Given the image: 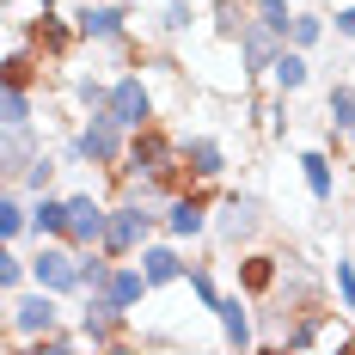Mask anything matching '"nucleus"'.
Here are the masks:
<instances>
[{
	"mask_svg": "<svg viewBox=\"0 0 355 355\" xmlns=\"http://www.w3.org/2000/svg\"><path fill=\"white\" fill-rule=\"evenodd\" d=\"M105 294L123 306V313H135L147 294H153V282H147V270L141 263H129V257H116V270H110V282H105Z\"/></svg>",
	"mask_w": 355,
	"mask_h": 355,
	"instance_id": "obj_13",
	"label": "nucleus"
},
{
	"mask_svg": "<svg viewBox=\"0 0 355 355\" xmlns=\"http://www.w3.org/2000/svg\"><path fill=\"white\" fill-rule=\"evenodd\" d=\"M214 319H220V337L233 343V349H251L257 343V324H251V294H220V306H214Z\"/></svg>",
	"mask_w": 355,
	"mask_h": 355,
	"instance_id": "obj_11",
	"label": "nucleus"
},
{
	"mask_svg": "<svg viewBox=\"0 0 355 355\" xmlns=\"http://www.w3.org/2000/svg\"><path fill=\"white\" fill-rule=\"evenodd\" d=\"M19 37L31 43L49 68H68V55L80 49V25H73V19H62L55 6H37V19H31V25H19Z\"/></svg>",
	"mask_w": 355,
	"mask_h": 355,
	"instance_id": "obj_3",
	"label": "nucleus"
},
{
	"mask_svg": "<svg viewBox=\"0 0 355 355\" xmlns=\"http://www.w3.org/2000/svg\"><path fill=\"white\" fill-rule=\"evenodd\" d=\"M25 282H31V257H19V251L0 239V294H19Z\"/></svg>",
	"mask_w": 355,
	"mask_h": 355,
	"instance_id": "obj_23",
	"label": "nucleus"
},
{
	"mask_svg": "<svg viewBox=\"0 0 355 355\" xmlns=\"http://www.w3.org/2000/svg\"><path fill=\"white\" fill-rule=\"evenodd\" d=\"M73 98L86 110H105V98H110V80H98V73H73Z\"/></svg>",
	"mask_w": 355,
	"mask_h": 355,
	"instance_id": "obj_28",
	"label": "nucleus"
},
{
	"mask_svg": "<svg viewBox=\"0 0 355 355\" xmlns=\"http://www.w3.org/2000/svg\"><path fill=\"white\" fill-rule=\"evenodd\" d=\"M184 166H190L196 184H220L227 178V147L214 135H184Z\"/></svg>",
	"mask_w": 355,
	"mask_h": 355,
	"instance_id": "obj_12",
	"label": "nucleus"
},
{
	"mask_svg": "<svg viewBox=\"0 0 355 355\" xmlns=\"http://www.w3.org/2000/svg\"><path fill=\"white\" fill-rule=\"evenodd\" d=\"M19 233H31V209H25V196H19V184H6V196H0V239L12 245Z\"/></svg>",
	"mask_w": 355,
	"mask_h": 355,
	"instance_id": "obj_21",
	"label": "nucleus"
},
{
	"mask_svg": "<svg viewBox=\"0 0 355 355\" xmlns=\"http://www.w3.org/2000/svg\"><path fill=\"white\" fill-rule=\"evenodd\" d=\"M337 37H343V43H355V6H343V12H337Z\"/></svg>",
	"mask_w": 355,
	"mask_h": 355,
	"instance_id": "obj_30",
	"label": "nucleus"
},
{
	"mask_svg": "<svg viewBox=\"0 0 355 355\" xmlns=\"http://www.w3.org/2000/svg\"><path fill=\"white\" fill-rule=\"evenodd\" d=\"M331 282H337V300H343V313L355 319V257H337V270H331Z\"/></svg>",
	"mask_w": 355,
	"mask_h": 355,
	"instance_id": "obj_29",
	"label": "nucleus"
},
{
	"mask_svg": "<svg viewBox=\"0 0 355 355\" xmlns=\"http://www.w3.org/2000/svg\"><path fill=\"white\" fill-rule=\"evenodd\" d=\"M31 239H68V196L43 190L31 202Z\"/></svg>",
	"mask_w": 355,
	"mask_h": 355,
	"instance_id": "obj_14",
	"label": "nucleus"
},
{
	"mask_svg": "<svg viewBox=\"0 0 355 355\" xmlns=\"http://www.w3.org/2000/svg\"><path fill=\"white\" fill-rule=\"evenodd\" d=\"M0 123H6V129H12V123H37V86H19V80H6Z\"/></svg>",
	"mask_w": 355,
	"mask_h": 355,
	"instance_id": "obj_19",
	"label": "nucleus"
},
{
	"mask_svg": "<svg viewBox=\"0 0 355 355\" xmlns=\"http://www.w3.org/2000/svg\"><path fill=\"white\" fill-rule=\"evenodd\" d=\"M288 43H294V49H319V43H324V12H294Z\"/></svg>",
	"mask_w": 355,
	"mask_h": 355,
	"instance_id": "obj_25",
	"label": "nucleus"
},
{
	"mask_svg": "<svg viewBox=\"0 0 355 355\" xmlns=\"http://www.w3.org/2000/svg\"><path fill=\"white\" fill-rule=\"evenodd\" d=\"M105 227H110V202H98L92 190L68 196V245H73V251L105 245Z\"/></svg>",
	"mask_w": 355,
	"mask_h": 355,
	"instance_id": "obj_7",
	"label": "nucleus"
},
{
	"mask_svg": "<svg viewBox=\"0 0 355 355\" xmlns=\"http://www.w3.org/2000/svg\"><path fill=\"white\" fill-rule=\"evenodd\" d=\"M282 43H288L282 31H270V25H257V19H251L245 37H239V73H245V80H270L276 55H282Z\"/></svg>",
	"mask_w": 355,
	"mask_h": 355,
	"instance_id": "obj_9",
	"label": "nucleus"
},
{
	"mask_svg": "<svg viewBox=\"0 0 355 355\" xmlns=\"http://www.w3.org/2000/svg\"><path fill=\"white\" fill-rule=\"evenodd\" d=\"M257 227H263V202H257L251 190H227L220 209H214V239L227 251H239V245H251Z\"/></svg>",
	"mask_w": 355,
	"mask_h": 355,
	"instance_id": "obj_5",
	"label": "nucleus"
},
{
	"mask_svg": "<svg viewBox=\"0 0 355 355\" xmlns=\"http://www.w3.org/2000/svg\"><path fill=\"white\" fill-rule=\"evenodd\" d=\"M153 209L147 202H135V196H123L116 209H110V227H105V251L110 257H141V245L153 239Z\"/></svg>",
	"mask_w": 355,
	"mask_h": 355,
	"instance_id": "obj_4",
	"label": "nucleus"
},
{
	"mask_svg": "<svg viewBox=\"0 0 355 355\" xmlns=\"http://www.w3.org/2000/svg\"><path fill=\"white\" fill-rule=\"evenodd\" d=\"M324 123H331L337 135H349V129H355V80H337V86H331V98H324Z\"/></svg>",
	"mask_w": 355,
	"mask_h": 355,
	"instance_id": "obj_20",
	"label": "nucleus"
},
{
	"mask_svg": "<svg viewBox=\"0 0 355 355\" xmlns=\"http://www.w3.org/2000/svg\"><path fill=\"white\" fill-rule=\"evenodd\" d=\"M37 6H55V0H37Z\"/></svg>",
	"mask_w": 355,
	"mask_h": 355,
	"instance_id": "obj_31",
	"label": "nucleus"
},
{
	"mask_svg": "<svg viewBox=\"0 0 355 355\" xmlns=\"http://www.w3.org/2000/svg\"><path fill=\"white\" fill-rule=\"evenodd\" d=\"M251 12H257V25H270V31H294V6L288 0H251Z\"/></svg>",
	"mask_w": 355,
	"mask_h": 355,
	"instance_id": "obj_26",
	"label": "nucleus"
},
{
	"mask_svg": "<svg viewBox=\"0 0 355 355\" xmlns=\"http://www.w3.org/2000/svg\"><path fill=\"white\" fill-rule=\"evenodd\" d=\"M300 178H306V190H313V202H331L337 196V172H331V153H300Z\"/></svg>",
	"mask_w": 355,
	"mask_h": 355,
	"instance_id": "obj_18",
	"label": "nucleus"
},
{
	"mask_svg": "<svg viewBox=\"0 0 355 355\" xmlns=\"http://www.w3.org/2000/svg\"><path fill=\"white\" fill-rule=\"evenodd\" d=\"M55 172H62V159H55V153L43 147V153H37L31 166L19 172V190H31V196H43V190H55Z\"/></svg>",
	"mask_w": 355,
	"mask_h": 355,
	"instance_id": "obj_22",
	"label": "nucleus"
},
{
	"mask_svg": "<svg viewBox=\"0 0 355 355\" xmlns=\"http://www.w3.org/2000/svg\"><path fill=\"white\" fill-rule=\"evenodd\" d=\"M349 147H355V129H349Z\"/></svg>",
	"mask_w": 355,
	"mask_h": 355,
	"instance_id": "obj_32",
	"label": "nucleus"
},
{
	"mask_svg": "<svg viewBox=\"0 0 355 355\" xmlns=\"http://www.w3.org/2000/svg\"><path fill=\"white\" fill-rule=\"evenodd\" d=\"M196 0H166V12H159V31L166 37H184V31H196Z\"/></svg>",
	"mask_w": 355,
	"mask_h": 355,
	"instance_id": "obj_24",
	"label": "nucleus"
},
{
	"mask_svg": "<svg viewBox=\"0 0 355 355\" xmlns=\"http://www.w3.org/2000/svg\"><path fill=\"white\" fill-rule=\"evenodd\" d=\"M37 153H43V135H37V123H12V129L0 135V172H6V184H19V172L31 166Z\"/></svg>",
	"mask_w": 355,
	"mask_h": 355,
	"instance_id": "obj_10",
	"label": "nucleus"
},
{
	"mask_svg": "<svg viewBox=\"0 0 355 355\" xmlns=\"http://www.w3.org/2000/svg\"><path fill=\"white\" fill-rule=\"evenodd\" d=\"M209 19H214V43H239L257 12H251V0H214Z\"/></svg>",
	"mask_w": 355,
	"mask_h": 355,
	"instance_id": "obj_17",
	"label": "nucleus"
},
{
	"mask_svg": "<svg viewBox=\"0 0 355 355\" xmlns=\"http://www.w3.org/2000/svg\"><path fill=\"white\" fill-rule=\"evenodd\" d=\"M92 116H110V123H123V129L135 135V129H147V123H159V92H153V80H147L141 68H135V73H116V80H110L105 110H92Z\"/></svg>",
	"mask_w": 355,
	"mask_h": 355,
	"instance_id": "obj_2",
	"label": "nucleus"
},
{
	"mask_svg": "<svg viewBox=\"0 0 355 355\" xmlns=\"http://www.w3.org/2000/svg\"><path fill=\"white\" fill-rule=\"evenodd\" d=\"M306 80H313V62H306V49H294V43H282V55H276V68H270V86L294 98V92H300Z\"/></svg>",
	"mask_w": 355,
	"mask_h": 355,
	"instance_id": "obj_16",
	"label": "nucleus"
},
{
	"mask_svg": "<svg viewBox=\"0 0 355 355\" xmlns=\"http://www.w3.org/2000/svg\"><path fill=\"white\" fill-rule=\"evenodd\" d=\"M62 324V294L55 288H19V294H6V349L25 355V343H37V337H49Z\"/></svg>",
	"mask_w": 355,
	"mask_h": 355,
	"instance_id": "obj_1",
	"label": "nucleus"
},
{
	"mask_svg": "<svg viewBox=\"0 0 355 355\" xmlns=\"http://www.w3.org/2000/svg\"><path fill=\"white\" fill-rule=\"evenodd\" d=\"M141 270H147V282L153 288H172V282H184V257H178V239L172 245H141Z\"/></svg>",
	"mask_w": 355,
	"mask_h": 355,
	"instance_id": "obj_15",
	"label": "nucleus"
},
{
	"mask_svg": "<svg viewBox=\"0 0 355 355\" xmlns=\"http://www.w3.org/2000/svg\"><path fill=\"white\" fill-rule=\"evenodd\" d=\"M282 270H288L282 251H263V245H245V251H239V288H245L251 300H270V294L282 288Z\"/></svg>",
	"mask_w": 355,
	"mask_h": 355,
	"instance_id": "obj_6",
	"label": "nucleus"
},
{
	"mask_svg": "<svg viewBox=\"0 0 355 355\" xmlns=\"http://www.w3.org/2000/svg\"><path fill=\"white\" fill-rule=\"evenodd\" d=\"M184 282H190V294H196V306H202V313L220 306V288H214V276L202 270V263H190V270H184Z\"/></svg>",
	"mask_w": 355,
	"mask_h": 355,
	"instance_id": "obj_27",
	"label": "nucleus"
},
{
	"mask_svg": "<svg viewBox=\"0 0 355 355\" xmlns=\"http://www.w3.org/2000/svg\"><path fill=\"white\" fill-rule=\"evenodd\" d=\"M73 25H80V43H123V37H129V6H116V0H86V6L73 12Z\"/></svg>",
	"mask_w": 355,
	"mask_h": 355,
	"instance_id": "obj_8",
	"label": "nucleus"
}]
</instances>
